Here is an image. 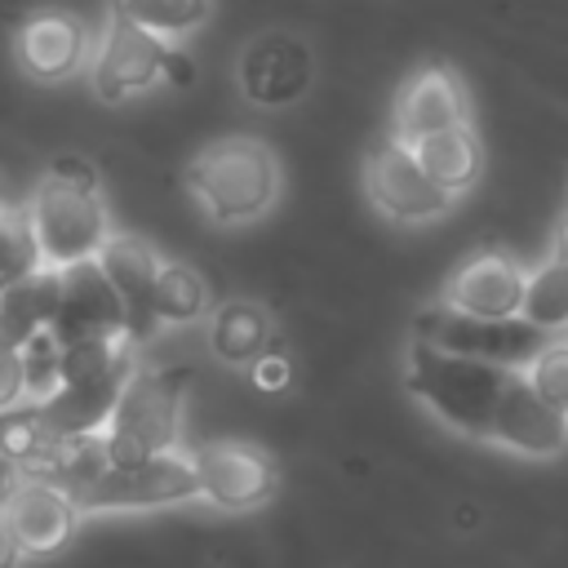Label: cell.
<instances>
[{
  "mask_svg": "<svg viewBox=\"0 0 568 568\" xmlns=\"http://www.w3.org/2000/svg\"><path fill=\"white\" fill-rule=\"evenodd\" d=\"M22 209L31 217L44 266H53V271L93 262L102 253V244L111 240V213L102 200L98 169L80 155L53 160Z\"/></svg>",
  "mask_w": 568,
  "mask_h": 568,
  "instance_id": "cell-1",
  "label": "cell"
},
{
  "mask_svg": "<svg viewBox=\"0 0 568 568\" xmlns=\"http://www.w3.org/2000/svg\"><path fill=\"white\" fill-rule=\"evenodd\" d=\"M182 178H186V191L195 195V204L217 226H248V222L266 217L284 186L280 155L262 138H248V133L209 142L186 164Z\"/></svg>",
  "mask_w": 568,
  "mask_h": 568,
  "instance_id": "cell-2",
  "label": "cell"
},
{
  "mask_svg": "<svg viewBox=\"0 0 568 568\" xmlns=\"http://www.w3.org/2000/svg\"><path fill=\"white\" fill-rule=\"evenodd\" d=\"M506 377H510V368L439 351L422 337H413L408 355H404V386L413 390V399H422L444 426H453L470 439L493 435V413H497Z\"/></svg>",
  "mask_w": 568,
  "mask_h": 568,
  "instance_id": "cell-3",
  "label": "cell"
},
{
  "mask_svg": "<svg viewBox=\"0 0 568 568\" xmlns=\"http://www.w3.org/2000/svg\"><path fill=\"white\" fill-rule=\"evenodd\" d=\"M186 386H191V368L182 364L138 368L111 413V426L102 430L106 466H133V462L178 448Z\"/></svg>",
  "mask_w": 568,
  "mask_h": 568,
  "instance_id": "cell-4",
  "label": "cell"
},
{
  "mask_svg": "<svg viewBox=\"0 0 568 568\" xmlns=\"http://www.w3.org/2000/svg\"><path fill=\"white\" fill-rule=\"evenodd\" d=\"M413 337H422V342H430L439 351L466 355V359H484V364L510 368V373H524L550 346V333H541L524 315L488 320V315H466V311H457L448 302H435V306L417 311Z\"/></svg>",
  "mask_w": 568,
  "mask_h": 568,
  "instance_id": "cell-5",
  "label": "cell"
},
{
  "mask_svg": "<svg viewBox=\"0 0 568 568\" xmlns=\"http://www.w3.org/2000/svg\"><path fill=\"white\" fill-rule=\"evenodd\" d=\"M200 497V470L195 457L182 448L155 453L133 466H106L98 479H89L75 501L84 515H115V510H160Z\"/></svg>",
  "mask_w": 568,
  "mask_h": 568,
  "instance_id": "cell-6",
  "label": "cell"
},
{
  "mask_svg": "<svg viewBox=\"0 0 568 568\" xmlns=\"http://www.w3.org/2000/svg\"><path fill=\"white\" fill-rule=\"evenodd\" d=\"M173 62V40L111 13L89 62V84L98 102H129L138 93H151L155 84L169 80Z\"/></svg>",
  "mask_w": 568,
  "mask_h": 568,
  "instance_id": "cell-7",
  "label": "cell"
},
{
  "mask_svg": "<svg viewBox=\"0 0 568 568\" xmlns=\"http://www.w3.org/2000/svg\"><path fill=\"white\" fill-rule=\"evenodd\" d=\"M359 178H364V195L373 200V209L399 226H426V222L444 217L453 204V195L439 191L435 178L422 169L417 151L395 142V138L377 142L364 155Z\"/></svg>",
  "mask_w": 568,
  "mask_h": 568,
  "instance_id": "cell-8",
  "label": "cell"
},
{
  "mask_svg": "<svg viewBox=\"0 0 568 568\" xmlns=\"http://www.w3.org/2000/svg\"><path fill=\"white\" fill-rule=\"evenodd\" d=\"M235 84L248 106L257 111H284L302 102L315 84V53L293 31H262L244 44L235 62Z\"/></svg>",
  "mask_w": 568,
  "mask_h": 568,
  "instance_id": "cell-9",
  "label": "cell"
},
{
  "mask_svg": "<svg viewBox=\"0 0 568 568\" xmlns=\"http://www.w3.org/2000/svg\"><path fill=\"white\" fill-rule=\"evenodd\" d=\"M200 470V497L217 510H257L280 493V466L266 448L244 444V439H213L200 444L195 453Z\"/></svg>",
  "mask_w": 568,
  "mask_h": 568,
  "instance_id": "cell-10",
  "label": "cell"
},
{
  "mask_svg": "<svg viewBox=\"0 0 568 568\" xmlns=\"http://www.w3.org/2000/svg\"><path fill=\"white\" fill-rule=\"evenodd\" d=\"M470 124V93L462 84V75L448 62H426L417 67L390 106V138L404 146H417L430 133H448Z\"/></svg>",
  "mask_w": 568,
  "mask_h": 568,
  "instance_id": "cell-11",
  "label": "cell"
},
{
  "mask_svg": "<svg viewBox=\"0 0 568 568\" xmlns=\"http://www.w3.org/2000/svg\"><path fill=\"white\" fill-rule=\"evenodd\" d=\"M13 53H18V67L36 84H62L93 62V36L84 18L67 9H40L18 22Z\"/></svg>",
  "mask_w": 568,
  "mask_h": 568,
  "instance_id": "cell-12",
  "label": "cell"
},
{
  "mask_svg": "<svg viewBox=\"0 0 568 568\" xmlns=\"http://www.w3.org/2000/svg\"><path fill=\"white\" fill-rule=\"evenodd\" d=\"M493 444L519 453V457H559L568 448V413L555 408L528 373H510L493 413Z\"/></svg>",
  "mask_w": 568,
  "mask_h": 568,
  "instance_id": "cell-13",
  "label": "cell"
},
{
  "mask_svg": "<svg viewBox=\"0 0 568 568\" xmlns=\"http://www.w3.org/2000/svg\"><path fill=\"white\" fill-rule=\"evenodd\" d=\"M98 266L106 271V280L115 284V293L124 302L129 342L142 351L160 328V315H155V284H160V266H164L160 253L133 231H111V240L98 253Z\"/></svg>",
  "mask_w": 568,
  "mask_h": 568,
  "instance_id": "cell-14",
  "label": "cell"
},
{
  "mask_svg": "<svg viewBox=\"0 0 568 568\" xmlns=\"http://www.w3.org/2000/svg\"><path fill=\"white\" fill-rule=\"evenodd\" d=\"M49 328L62 346L89 342V337H129L124 302H120L115 284L106 280V271L98 266V257L62 271V293H58V311H53Z\"/></svg>",
  "mask_w": 568,
  "mask_h": 568,
  "instance_id": "cell-15",
  "label": "cell"
},
{
  "mask_svg": "<svg viewBox=\"0 0 568 568\" xmlns=\"http://www.w3.org/2000/svg\"><path fill=\"white\" fill-rule=\"evenodd\" d=\"M0 510H4L13 537H18V546L27 555H58V550H67L75 528H80V515H84L71 488H62L53 479H36V475H27L22 488Z\"/></svg>",
  "mask_w": 568,
  "mask_h": 568,
  "instance_id": "cell-16",
  "label": "cell"
},
{
  "mask_svg": "<svg viewBox=\"0 0 568 568\" xmlns=\"http://www.w3.org/2000/svg\"><path fill=\"white\" fill-rule=\"evenodd\" d=\"M524 293H528V271L515 257L475 253L453 271L448 288H444V302L466 311V315L510 320V315H524Z\"/></svg>",
  "mask_w": 568,
  "mask_h": 568,
  "instance_id": "cell-17",
  "label": "cell"
},
{
  "mask_svg": "<svg viewBox=\"0 0 568 568\" xmlns=\"http://www.w3.org/2000/svg\"><path fill=\"white\" fill-rule=\"evenodd\" d=\"M271 337H275L271 311L248 297H231V302L213 306V315H209V351L222 364L248 368L257 355L271 351Z\"/></svg>",
  "mask_w": 568,
  "mask_h": 568,
  "instance_id": "cell-18",
  "label": "cell"
},
{
  "mask_svg": "<svg viewBox=\"0 0 568 568\" xmlns=\"http://www.w3.org/2000/svg\"><path fill=\"white\" fill-rule=\"evenodd\" d=\"M58 293H62V271L44 266L31 280L13 284L0 293V346L22 351L36 333H44L53 324L58 311Z\"/></svg>",
  "mask_w": 568,
  "mask_h": 568,
  "instance_id": "cell-19",
  "label": "cell"
},
{
  "mask_svg": "<svg viewBox=\"0 0 568 568\" xmlns=\"http://www.w3.org/2000/svg\"><path fill=\"white\" fill-rule=\"evenodd\" d=\"M413 151H417L422 169L435 178V186H439V191H448L453 200H457V195H466V191L475 186L479 164H484L479 138L470 133V124L448 129V133H430V138H422Z\"/></svg>",
  "mask_w": 568,
  "mask_h": 568,
  "instance_id": "cell-20",
  "label": "cell"
},
{
  "mask_svg": "<svg viewBox=\"0 0 568 568\" xmlns=\"http://www.w3.org/2000/svg\"><path fill=\"white\" fill-rule=\"evenodd\" d=\"M155 315L160 324H195L213 315V288L209 280L186 262H164L155 284Z\"/></svg>",
  "mask_w": 568,
  "mask_h": 568,
  "instance_id": "cell-21",
  "label": "cell"
},
{
  "mask_svg": "<svg viewBox=\"0 0 568 568\" xmlns=\"http://www.w3.org/2000/svg\"><path fill=\"white\" fill-rule=\"evenodd\" d=\"M111 13L164 36V40H186L213 18V0H111Z\"/></svg>",
  "mask_w": 568,
  "mask_h": 568,
  "instance_id": "cell-22",
  "label": "cell"
},
{
  "mask_svg": "<svg viewBox=\"0 0 568 568\" xmlns=\"http://www.w3.org/2000/svg\"><path fill=\"white\" fill-rule=\"evenodd\" d=\"M524 320L550 337L568 328V257H546L537 271H528Z\"/></svg>",
  "mask_w": 568,
  "mask_h": 568,
  "instance_id": "cell-23",
  "label": "cell"
},
{
  "mask_svg": "<svg viewBox=\"0 0 568 568\" xmlns=\"http://www.w3.org/2000/svg\"><path fill=\"white\" fill-rule=\"evenodd\" d=\"M36 271H44V253L36 244V231H31V217L27 209H9L0 213V293L31 280Z\"/></svg>",
  "mask_w": 568,
  "mask_h": 568,
  "instance_id": "cell-24",
  "label": "cell"
},
{
  "mask_svg": "<svg viewBox=\"0 0 568 568\" xmlns=\"http://www.w3.org/2000/svg\"><path fill=\"white\" fill-rule=\"evenodd\" d=\"M18 355H22V373H27V404H44L62 377V342L53 337V328H44Z\"/></svg>",
  "mask_w": 568,
  "mask_h": 568,
  "instance_id": "cell-25",
  "label": "cell"
},
{
  "mask_svg": "<svg viewBox=\"0 0 568 568\" xmlns=\"http://www.w3.org/2000/svg\"><path fill=\"white\" fill-rule=\"evenodd\" d=\"M524 373H528V382H532L555 408L568 413V342H555V337H550V346H546Z\"/></svg>",
  "mask_w": 568,
  "mask_h": 568,
  "instance_id": "cell-26",
  "label": "cell"
},
{
  "mask_svg": "<svg viewBox=\"0 0 568 568\" xmlns=\"http://www.w3.org/2000/svg\"><path fill=\"white\" fill-rule=\"evenodd\" d=\"M27 404V373L22 355L13 346H0V413H13Z\"/></svg>",
  "mask_w": 568,
  "mask_h": 568,
  "instance_id": "cell-27",
  "label": "cell"
},
{
  "mask_svg": "<svg viewBox=\"0 0 568 568\" xmlns=\"http://www.w3.org/2000/svg\"><path fill=\"white\" fill-rule=\"evenodd\" d=\"M248 377H253L257 390H284V386L293 382V364H288V355H280V351H266V355H257V359L248 364Z\"/></svg>",
  "mask_w": 568,
  "mask_h": 568,
  "instance_id": "cell-28",
  "label": "cell"
},
{
  "mask_svg": "<svg viewBox=\"0 0 568 568\" xmlns=\"http://www.w3.org/2000/svg\"><path fill=\"white\" fill-rule=\"evenodd\" d=\"M22 479H27V470H22V466H18V462H13V457L0 448V506H4V501H9L18 488H22Z\"/></svg>",
  "mask_w": 568,
  "mask_h": 568,
  "instance_id": "cell-29",
  "label": "cell"
},
{
  "mask_svg": "<svg viewBox=\"0 0 568 568\" xmlns=\"http://www.w3.org/2000/svg\"><path fill=\"white\" fill-rule=\"evenodd\" d=\"M22 559H27V550L18 546V537H13V528L0 510V568H22Z\"/></svg>",
  "mask_w": 568,
  "mask_h": 568,
  "instance_id": "cell-30",
  "label": "cell"
},
{
  "mask_svg": "<svg viewBox=\"0 0 568 568\" xmlns=\"http://www.w3.org/2000/svg\"><path fill=\"white\" fill-rule=\"evenodd\" d=\"M555 257H568V213H564L559 226H555Z\"/></svg>",
  "mask_w": 568,
  "mask_h": 568,
  "instance_id": "cell-31",
  "label": "cell"
},
{
  "mask_svg": "<svg viewBox=\"0 0 568 568\" xmlns=\"http://www.w3.org/2000/svg\"><path fill=\"white\" fill-rule=\"evenodd\" d=\"M13 204H9V195H4V178H0V213H9Z\"/></svg>",
  "mask_w": 568,
  "mask_h": 568,
  "instance_id": "cell-32",
  "label": "cell"
},
{
  "mask_svg": "<svg viewBox=\"0 0 568 568\" xmlns=\"http://www.w3.org/2000/svg\"><path fill=\"white\" fill-rule=\"evenodd\" d=\"M0 417H4V413H0Z\"/></svg>",
  "mask_w": 568,
  "mask_h": 568,
  "instance_id": "cell-33",
  "label": "cell"
}]
</instances>
